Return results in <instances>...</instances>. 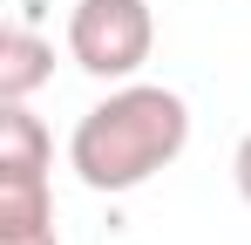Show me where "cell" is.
Here are the masks:
<instances>
[{
    "label": "cell",
    "mask_w": 251,
    "mask_h": 245,
    "mask_svg": "<svg viewBox=\"0 0 251 245\" xmlns=\"http://www.w3.org/2000/svg\"><path fill=\"white\" fill-rule=\"evenodd\" d=\"M54 143H48L41 116L27 102H0V170H48Z\"/></svg>",
    "instance_id": "5b68a950"
},
{
    "label": "cell",
    "mask_w": 251,
    "mask_h": 245,
    "mask_svg": "<svg viewBox=\"0 0 251 245\" xmlns=\"http://www.w3.org/2000/svg\"><path fill=\"white\" fill-rule=\"evenodd\" d=\"M54 232V191L48 170H0V239Z\"/></svg>",
    "instance_id": "277c9868"
},
{
    "label": "cell",
    "mask_w": 251,
    "mask_h": 245,
    "mask_svg": "<svg viewBox=\"0 0 251 245\" xmlns=\"http://www.w3.org/2000/svg\"><path fill=\"white\" fill-rule=\"evenodd\" d=\"M156 48L150 0H75L68 14V55L95 82H129Z\"/></svg>",
    "instance_id": "7a4b0ae2"
},
{
    "label": "cell",
    "mask_w": 251,
    "mask_h": 245,
    "mask_svg": "<svg viewBox=\"0 0 251 245\" xmlns=\"http://www.w3.org/2000/svg\"><path fill=\"white\" fill-rule=\"evenodd\" d=\"M0 245H61L54 232H34V239H0Z\"/></svg>",
    "instance_id": "52a82bcc"
},
{
    "label": "cell",
    "mask_w": 251,
    "mask_h": 245,
    "mask_svg": "<svg viewBox=\"0 0 251 245\" xmlns=\"http://www.w3.org/2000/svg\"><path fill=\"white\" fill-rule=\"evenodd\" d=\"M48 75H54V41L34 21H14L0 34V102H27Z\"/></svg>",
    "instance_id": "3957f363"
},
{
    "label": "cell",
    "mask_w": 251,
    "mask_h": 245,
    "mask_svg": "<svg viewBox=\"0 0 251 245\" xmlns=\"http://www.w3.org/2000/svg\"><path fill=\"white\" fill-rule=\"evenodd\" d=\"M231 177H238V198L251 204V136L238 143V157H231Z\"/></svg>",
    "instance_id": "8992f818"
},
{
    "label": "cell",
    "mask_w": 251,
    "mask_h": 245,
    "mask_svg": "<svg viewBox=\"0 0 251 245\" xmlns=\"http://www.w3.org/2000/svg\"><path fill=\"white\" fill-rule=\"evenodd\" d=\"M183 143H190V102L156 82H123L75 122L68 170L88 191L123 198V191H143L156 170H170L183 157Z\"/></svg>",
    "instance_id": "6da1fadb"
}]
</instances>
